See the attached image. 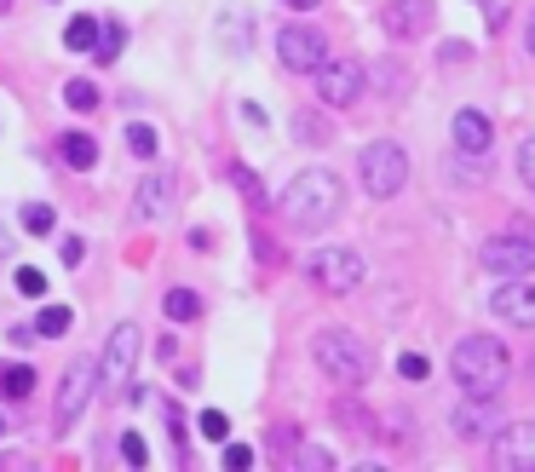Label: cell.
I'll use <instances>...</instances> for the list:
<instances>
[{"mask_svg":"<svg viewBox=\"0 0 535 472\" xmlns=\"http://www.w3.org/2000/svg\"><path fill=\"white\" fill-rule=\"evenodd\" d=\"M340 208H346V190H340V179H334L328 167H305V173H294L288 190H282V219L300 225V231H323V225H334Z\"/></svg>","mask_w":535,"mask_h":472,"instance_id":"cell-2","label":"cell"},{"mask_svg":"<svg viewBox=\"0 0 535 472\" xmlns=\"http://www.w3.org/2000/svg\"><path fill=\"white\" fill-rule=\"evenodd\" d=\"M357 179H363V190H369L374 202H392L397 190L409 185V156H403V144H397V139L363 144V156H357Z\"/></svg>","mask_w":535,"mask_h":472,"instance_id":"cell-4","label":"cell"},{"mask_svg":"<svg viewBox=\"0 0 535 472\" xmlns=\"http://www.w3.org/2000/svg\"><path fill=\"white\" fill-rule=\"evenodd\" d=\"M58 254H64V265H81V260H87V242H81V236H64V248H58Z\"/></svg>","mask_w":535,"mask_h":472,"instance_id":"cell-35","label":"cell"},{"mask_svg":"<svg viewBox=\"0 0 535 472\" xmlns=\"http://www.w3.org/2000/svg\"><path fill=\"white\" fill-rule=\"evenodd\" d=\"M231 185L242 190V196H248V202H254V208H265V202H271V196H265V185H259V179H254V167L231 162Z\"/></svg>","mask_w":535,"mask_h":472,"instance_id":"cell-26","label":"cell"},{"mask_svg":"<svg viewBox=\"0 0 535 472\" xmlns=\"http://www.w3.org/2000/svg\"><path fill=\"white\" fill-rule=\"evenodd\" d=\"M87 398H93V357H75L70 369H64V380H58V409H52V415H58V432L81 421Z\"/></svg>","mask_w":535,"mask_h":472,"instance_id":"cell-12","label":"cell"},{"mask_svg":"<svg viewBox=\"0 0 535 472\" xmlns=\"http://www.w3.org/2000/svg\"><path fill=\"white\" fill-rule=\"evenodd\" d=\"M294 133H300L305 144H323V139H328V121H323V116H311V110H305V116H294Z\"/></svg>","mask_w":535,"mask_h":472,"instance_id":"cell-30","label":"cell"},{"mask_svg":"<svg viewBox=\"0 0 535 472\" xmlns=\"http://www.w3.org/2000/svg\"><path fill=\"white\" fill-rule=\"evenodd\" d=\"M363 87H369V70H363L357 58H323V70H317V93H323V104L346 110V104L363 98Z\"/></svg>","mask_w":535,"mask_h":472,"instance_id":"cell-9","label":"cell"},{"mask_svg":"<svg viewBox=\"0 0 535 472\" xmlns=\"http://www.w3.org/2000/svg\"><path fill=\"white\" fill-rule=\"evenodd\" d=\"M93 41H98V18H87V12H81V18H70V24H64V47H70V52H93Z\"/></svg>","mask_w":535,"mask_h":472,"instance_id":"cell-22","label":"cell"},{"mask_svg":"<svg viewBox=\"0 0 535 472\" xmlns=\"http://www.w3.org/2000/svg\"><path fill=\"white\" fill-rule=\"evenodd\" d=\"M162 311H167V323H196V317H202V300H196L190 288H173L162 300Z\"/></svg>","mask_w":535,"mask_h":472,"instance_id":"cell-19","label":"cell"},{"mask_svg":"<svg viewBox=\"0 0 535 472\" xmlns=\"http://www.w3.org/2000/svg\"><path fill=\"white\" fill-rule=\"evenodd\" d=\"M58 162L75 167V173L98 167V139H93V133H64V139H58Z\"/></svg>","mask_w":535,"mask_h":472,"instance_id":"cell-16","label":"cell"},{"mask_svg":"<svg viewBox=\"0 0 535 472\" xmlns=\"http://www.w3.org/2000/svg\"><path fill=\"white\" fill-rule=\"evenodd\" d=\"M449 139H455L461 156H484L489 139H495V127H489V116H478V110H461V116L449 121Z\"/></svg>","mask_w":535,"mask_h":472,"instance_id":"cell-14","label":"cell"},{"mask_svg":"<svg viewBox=\"0 0 535 472\" xmlns=\"http://www.w3.org/2000/svg\"><path fill=\"white\" fill-rule=\"evenodd\" d=\"M478 260H484V271H495V277H530L535 271V236L524 231V225L495 231L484 248H478Z\"/></svg>","mask_w":535,"mask_h":472,"instance_id":"cell-7","label":"cell"},{"mask_svg":"<svg viewBox=\"0 0 535 472\" xmlns=\"http://www.w3.org/2000/svg\"><path fill=\"white\" fill-rule=\"evenodd\" d=\"M443 58H449V64H466V58H472V47H466V41H449V47H443Z\"/></svg>","mask_w":535,"mask_h":472,"instance_id":"cell-36","label":"cell"},{"mask_svg":"<svg viewBox=\"0 0 535 472\" xmlns=\"http://www.w3.org/2000/svg\"><path fill=\"white\" fill-rule=\"evenodd\" d=\"M127 150H133L139 162H150V156H156V127H150V121H127Z\"/></svg>","mask_w":535,"mask_h":472,"instance_id":"cell-25","label":"cell"},{"mask_svg":"<svg viewBox=\"0 0 535 472\" xmlns=\"http://www.w3.org/2000/svg\"><path fill=\"white\" fill-rule=\"evenodd\" d=\"M524 47H530V58H535V12H530V24H524Z\"/></svg>","mask_w":535,"mask_h":472,"instance_id":"cell-37","label":"cell"},{"mask_svg":"<svg viewBox=\"0 0 535 472\" xmlns=\"http://www.w3.org/2000/svg\"><path fill=\"white\" fill-rule=\"evenodd\" d=\"M449 375L461 386L466 403H495L507 392V375H512V357L495 334H466L455 357H449Z\"/></svg>","mask_w":535,"mask_h":472,"instance_id":"cell-1","label":"cell"},{"mask_svg":"<svg viewBox=\"0 0 535 472\" xmlns=\"http://www.w3.org/2000/svg\"><path fill=\"white\" fill-rule=\"evenodd\" d=\"M70 323H75L70 306H41V317H35V334H41V340H58V334H70Z\"/></svg>","mask_w":535,"mask_h":472,"instance_id":"cell-21","label":"cell"},{"mask_svg":"<svg viewBox=\"0 0 535 472\" xmlns=\"http://www.w3.org/2000/svg\"><path fill=\"white\" fill-rule=\"evenodd\" d=\"M300 467L305 472H328V467H334V455H328V449H317V444H300Z\"/></svg>","mask_w":535,"mask_h":472,"instance_id":"cell-33","label":"cell"},{"mask_svg":"<svg viewBox=\"0 0 535 472\" xmlns=\"http://www.w3.org/2000/svg\"><path fill=\"white\" fill-rule=\"evenodd\" d=\"M12 283H18V294H24V300H47V277H41L35 265H18V277H12Z\"/></svg>","mask_w":535,"mask_h":472,"instance_id":"cell-27","label":"cell"},{"mask_svg":"<svg viewBox=\"0 0 535 472\" xmlns=\"http://www.w3.org/2000/svg\"><path fill=\"white\" fill-rule=\"evenodd\" d=\"M167 208H173V173H150L139 185V196H133V213L139 219H162Z\"/></svg>","mask_w":535,"mask_h":472,"instance_id":"cell-15","label":"cell"},{"mask_svg":"<svg viewBox=\"0 0 535 472\" xmlns=\"http://www.w3.org/2000/svg\"><path fill=\"white\" fill-rule=\"evenodd\" d=\"M397 375H403V380H415V386H420V380L432 375V357H426V352H403V357H397Z\"/></svg>","mask_w":535,"mask_h":472,"instance_id":"cell-29","label":"cell"},{"mask_svg":"<svg viewBox=\"0 0 535 472\" xmlns=\"http://www.w3.org/2000/svg\"><path fill=\"white\" fill-rule=\"evenodd\" d=\"M518 173H524V185L535 190V139H524V150H518Z\"/></svg>","mask_w":535,"mask_h":472,"instance_id":"cell-34","label":"cell"},{"mask_svg":"<svg viewBox=\"0 0 535 472\" xmlns=\"http://www.w3.org/2000/svg\"><path fill=\"white\" fill-rule=\"evenodd\" d=\"M455 438H466V444H478V438H489V415L484 409H455Z\"/></svg>","mask_w":535,"mask_h":472,"instance_id":"cell-24","label":"cell"},{"mask_svg":"<svg viewBox=\"0 0 535 472\" xmlns=\"http://www.w3.org/2000/svg\"><path fill=\"white\" fill-rule=\"evenodd\" d=\"M64 104H70L75 116H93L98 104H104V93H98L87 75H75V81H64Z\"/></svg>","mask_w":535,"mask_h":472,"instance_id":"cell-18","label":"cell"},{"mask_svg":"<svg viewBox=\"0 0 535 472\" xmlns=\"http://www.w3.org/2000/svg\"><path fill=\"white\" fill-rule=\"evenodd\" d=\"M277 58H282V70H288V75H317V70H323V58H328L323 29L288 24V29L277 35Z\"/></svg>","mask_w":535,"mask_h":472,"instance_id":"cell-8","label":"cell"},{"mask_svg":"<svg viewBox=\"0 0 535 472\" xmlns=\"http://www.w3.org/2000/svg\"><path fill=\"white\" fill-rule=\"evenodd\" d=\"M305 277L323 288V294H334V300H346V294H357L363 288V254L357 248H317L311 260H305Z\"/></svg>","mask_w":535,"mask_h":472,"instance_id":"cell-6","label":"cell"},{"mask_svg":"<svg viewBox=\"0 0 535 472\" xmlns=\"http://www.w3.org/2000/svg\"><path fill=\"white\" fill-rule=\"evenodd\" d=\"M0 432H6V409H0Z\"/></svg>","mask_w":535,"mask_h":472,"instance_id":"cell-40","label":"cell"},{"mask_svg":"<svg viewBox=\"0 0 535 472\" xmlns=\"http://www.w3.org/2000/svg\"><path fill=\"white\" fill-rule=\"evenodd\" d=\"M121 47H127V29H121V24H98V41H93V58H98V64H116Z\"/></svg>","mask_w":535,"mask_h":472,"instance_id":"cell-20","label":"cell"},{"mask_svg":"<svg viewBox=\"0 0 535 472\" xmlns=\"http://www.w3.org/2000/svg\"><path fill=\"white\" fill-rule=\"evenodd\" d=\"M139 352H144L139 323H116L110 340H104V352H98V363H93V380L104 392H127V380L139 375Z\"/></svg>","mask_w":535,"mask_h":472,"instance_id":"cell-5","label":"cell"},{"mask_svg":"<svg viewBox=\"0 0 535 472\" xmlns=\"http://www.w3.org/2000/svg\"><path fill=\"white\" fill-rule=\"evenodd\" d=\"M202 438H213V444H225V438H231V415H225V409H202Z\"/></svg>","mask_w":535,"mask_h":472,"instance_id":"cell-28","label":"cell"},{"mask_svg":"<svg viewBox=\"0 0 535 472\" xmlns=\"http://www.w3.org/2000/svg\"><path fill=\"white\" fill-rule=\"evenodd\" d=\"M489 467L495 472H535V421H518L501 438H489Z\"/></svg>","mask_w":535,"mask_h":472,"instance_id":"cell-11","label":"cell"},{"mask_svg":"<svg viewBox=\"0 0 535 472\" xmlns=\"http://www.w3.org/2000/svg\"><path fill=\"white\" fill-rule=\"evenodd\" d=\"M6 254H12V236H6V225H0V260H6Z\"/></svg>","mask_w":535,"mask_h":472,"instance_id":"cell-38","label":"cell"},{"mask_svg":"<svg viewBox=\"0 0 535 472\" xmlns=\"http://www.w3.org/2000/svg\"><path fill=\"white\" fill-rule=\"evenodd\" d=\"M489 311L507 317L518 329H535V283H518V277H501V288L489 294Z\"/></svg>","mask_w":535,"mask_h":472,"instance_id":"cell-13","label":"cell"},{"mask_svg":"<svg viewBox=\"0 0 535 472\" xmlns=\"http://www.w3.org/2000/svg\"><path fill=\"white\" fill-rule=\"evenodd\" d=\"M35 392V369L29 363H0V398H29Z\"/></svg>","mask_w":535,"mask_h":472,"instance_id":"cell-17","label":"cell"},{"mask_svg":"<svg viewBox=\"0 0 535 472\" xmlns=\"http://www.w3.org/2000/svg\"><path fill=\"white\" fill-rule=\"evenodd\" d=\"M288 6H294V12H311V6H323V0H288Z\"/></svg>","mask_w":535,"mask_h":472,"instance_id":"cell-39","label":"cell"},{"mask_svg":"<svg viewBox=\"0 0 535 472\" xmlns=\"http://www.w3.org/2000/svg\"><path fill=\"white\" fill-rule=\"evenodd\" d=\"M311 357L323 363V375L328 380H340V386H363L369 380V346L357 340L351 329H323L317 340H311Z\"/></svg>","mask_w":535,"mask_h":472,"instance_id":"cell-3","label":"cell"},{"mask_svg":"<svg viewBox=\"0 0 535 472\" xmlns=\"http://www.w3.org/2000/svg\"><path fill=\"white\" fill-rule=\"evenodd\" d=\"M24 231L29 236H52L58 231V208H52V202H24Z\"/></svg>","mask_w":535,"mask_h":472,"instance_id":"cell-23","label":"cell"},{"mask_svg":"<svg viewBox=\"0 0 535 472\" xmlns=\"http://www.w3.org/2000/svg\"><path fill=\"white\" fill-rule=\"evenodd\" d=\"M121 461H127V467H144V461H150V444H144L139 432H121Z\"/></svg>","mask_w":535,"mask_h":472,"instance_id":"cell-31","label":"cell"},{"mask_svg":"<svg viewBox=\"0 0 535 472\" xmlns=\"http://www.w3.org/2000/svg\"><path fill=\"white\" fill-rule=\"evenodd\" d=\"M219 461H225V472H248V467H254V449L225 438V455H219Z\"/></svg>","mask_w":535,"mask_h":472,"instance_id":"cell-32","label":"cell"},{"mask_svg":"<svg viewBox=\"0 0 535 472\" xmlns=\"http://www.w3.org/2000/svg\"><path fill=\"white\" fill-rule=\"evenodd\" d=\"M432 24H438V6L432 0H386L380 6V29L392 41H420V35H432Z\"/></svg>","mask_w":535,"mask_h":472,"instance_id":"cell-10","label":"cell"}]
</instances>
